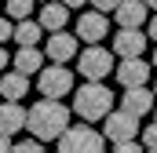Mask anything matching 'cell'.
Returning <instances> with one entry per match:
<instances>
[{"label":"cell","mask_w":157,"mask_h":153,"mask_svg":"<svg viewBox=\"0 0 157 153\" xmlns=\"http://www.w3.org/2000/svg\"><path fill=\"white\" fill-rule=\"evenodd\" d=\"M84 44H102V37L110 33V22H106V11H99V7H91V11H84L77 18V29H73Z\"/></svg>","instance_id":"obj_9"},{"label":"cell","mask_w":157,"mask_h":153,"mask_svg":"<svg viewBox=\"0 0 157 153\" xmlns=\"http://www.w3.org/2000/svg\"><path fill=\"white\" fill-rule=\"evenodd\" d=\"M77 51H80V37H77V33H66V29L48 33V44H44L48 62H73Z\"/></svg>","instance_id":"obj_7"},{"label":"cell","mask_w":157,"mask_h":153,"mask_svg":"<svg viewBox=\"0 0 157 153\" xmlns=\"http://www.w3.org/2000/svg\"><path fill=\"white\" fill-rule=\"evenodd\" d=\"M143 117L128 113V110H110V113L102 117V135L110 139V142H121V139H139V131H143V124H139Z\"/></svg>","instance_id":"obj_6"},{"label":"cell","mask_w":157,"mask_h":153,"mask_svg":"<svg viewBox=\"0 0 157 153\" xmlns=\"http://www.w3.org/2000/svg\"><path fill=\"white\" fill-rule=\"evenodd\" d=\"M37 91L48 99H62V95H73V69L66 62H51L37 73Z\"/></svg>","instance_id":"obj_5"},{"label":"cell","mask_w":157,"mask_h":153,"mask_svg":"<svg viewBox=\"0 0 157 153\" xmlns=\"http://www.w3.org/2000/svg\"><path fill=\"white\" fill-rule=\"evenodd\" d=\"M146 15H150V4H146V0H121L117 11H113L117 26H143Z\"/></svg>","instance_id":"obj_16"},{"label":"cell","mask_w":157,"mask_h":153,"mask_svg":"<svg viewBox=\"0 0 157 153\" xmlns=\"http://www.w3.org/2000/svg\"><path fill=\"white\" fill-rule=\"evenodd\" d=\"M11 146H15V142H11V135H7V131H0V153H7Z\"/></svg>","instance_id":"obj_23"},{"label":"cell","mask_w":157,"mask_h":153,"mask_svg":"<svg viewBox=\"0 0 157 153\" xmlns=\"http://www.w3.org/2000/svg\"><path fill=\"white\" fill-rule=\"evenodd\" d=\"M146 4H150V7H157V0H146Z\"/></svg>","instance_id":"obj_27"},{"label":"cell","mask_w":157,"mask_h":153,"mask_svg":"<svg viewBox=\"0 0 157 153\" xmlns=\"http://www.w3.org/2000/svg\"><path fill=\"white\" fill-rule=\"evenodd\" d=\"M70 4H62V0H44L40 4V26L48 29V33H55V29H66V22H70Z\"/></svg>","instance_id":"obj_14"},{"label":"cell","mask_w":157,"mask_h":153,"mask_svg":"<svg viewBox=\"0 0 157 153\" xmlns=\"http://www.w3.org/2000/svg\"><path fill=\"white\" fill-rule=\"evenodd\" d=\"M139 139H143V146H146V150H157V120H154V124H143Z\"/></svg>","instance_id":"obj_19"},{"label":"cell","mask_w":157,"mask_h":153,"mask_svg":"<svg viewBox=\"0 0 157 153\" xmlns=\"http://www.w3.org/2000/svg\"><path fill=\"white\" fill-rule=\"evenodd\" d=\"M80 120H88V124H95V120H102V117L113 110V91L102 84V80H84L77 91H73V106H70Z\"/></svg>","instance_id":"obj_2"},{"label":"cell","mask_w":157,"mask_h":153,"mask_svg":"<svg viewBox=\"0 0 157 153\" xmlns=\"http://www.w3.org/2000/svg\"><path fill=\"white\" fill-rule=\"evenodd\" d=\"M37 4L40 0H4V15H11V18L18 22V18H29Z\"/></svg>","instance_id":"obj_18"},{"label":"cell","mask_w":157,"mask_h":153,"mask_svg":"<svg viewBox=\"0 0 157 153\" xmlns=\"http://www.w3.org/2000/svg\"><path fill=\"white\" fill-rule=\"evenodd\" d=\"M77 73L84 80H106L113 73V51L102 44H88L84 51H77Z\"/></svg>","instance_id":"obj_4"},{"label":"cell","mask_w":157,"mask_h":153,"mask_svg":"<svg viewBox=\"0 0 157 153\" xmlns=\"http://www.w3.org/2000/svg\"><path fill=\"white\" fill-rule=\"evenodd\" d=\"M48 29L40 26V18H18L15 22V44H37Z\"/></svg>","instance_id":"obj_17"},{"label":"cell","mask_w":157,"mask_h":153,"mask_svg":"<svg viewBox=\"0 0 157 153\" xmlns=\"http://www.w3.org/2000/svg\"><path fill=\"white\" fill-rule=\"evenodd\" d=\"M146 33H150V40H154V44H157V15H154V18H150V26H146Z\"/></svg>","instance_id":"obj_24"},{"label":"cell","mask_w":157,"mask_h":153,"mask_svg":"<svg viewBox=\"0 0 157 153\" xmlns=\"http://www.w3.org/2000/svg\"><path fill=\"white\" fill-rule=\"evenodd\" d=\"M15 40V18L11 15H0V44Z\"/></svg>","instance_id":"obj_20"},{"label":"cell","mask_w":157,"mask_h":153,"mask_svg":"<svg viewBox=\"0 0 157 153\" xmlns=\"http://www.w3.org/2000/svg\"><path fill=\"white\" fill-rule=\"evenodd\" d=\"M154 106H157V91L146 88V84H139V88H124V95H121V110H128V113H135V117L154 113Z\"/></svg>","instance_id":"obj_11"},{"label":"cell","mask_w":157,"mask_h":153,"mask_svg":"<svg viewBox=\"0 0 157 153\" xmlns=\"http://www.w3.org/2000/svg\"><path fill=\"white\" fill-rule=\"evenodd\" d=\"M44 62H48V55L40 51L37 44H18V51L11 55V66L22 69V73H29V76H37L44 69Z\"/></svg>","instance_id":"obj_13"},{"label":"cell","mask_w":157,"mask_h":153,"mask_svg":"<svg viewBox=\"0 0 157 153\" xmlns=\"http://www.w3.org/2000/svg\"><path fill=\"white\" fill-rule=\"evenodd\" d=\"M117 4H121V0H91V7H99V11H106V15L117 11Z\"/></svg>","instance_id":"obj_21"},{"label":"cell","mask_w":157,"mask_h":153,"mask_svg":"<svg viewBox=\"0 0 157 153\" xmlns=\"http://www.w3.org/2000/svg\"><path fill=\"white\" fill-rule=\"evenodd\" d=\"M0 95L4 99H11V102H22L26 95H29V73H22V69H4L0 73Z\"/></svg>","instance_id":"obj_12"},{"label":"cell","mask_w":157,"mask_h":153,"mask_svg":"<svg viewBox=\"0 0 157 153\" xmlns=\"http://www.w3.org/2000/svg\"><path fill=\"white\" fill-rule=\"evenodd\" d=\"M40 4H44V0H40Z\"/></svg>","instance_id":"obj_31"},{"label":"cell","mask_w":157,"mask_h":153,"mask_svg":"<svg viewBox=\"0 0 157 153\" xmlns=\"http://www.w3.org/2000/svg\"><path fill=\"white\" fill-rule=\"evenodd\" d=\"M154 120H157V106H154Z\"/></svg>","instance_id":"obj_28"},{"label":"cell","mask_w":157,"mask_h":153,"mask_svg":"<svg viewBox=\"0 0 157 153\" xmlns=\"http://www.w3.org/2000/svg\"><path fill=\"white\" fill-rule=\"evenodd\" d=\"M150 33H143V26H121L117 37H113V55L117 58H132V55H143Z\"/></svg>","instance_id":"obj_10"},{"label":"cell","mask_w":157,"mask_h":153,"mask_svg":"<svg viewBox=\"0 0 157 153\" xmlns=\"http://www.w3.org/2000/svg\"><path fill=\"white\" fill-rule=\"evenodd\" d=\"M0 11H4V0H0Z\"/></svg>","instance_id":"obj_29"},{"label":"cell","mask_w":157,"mask_h":153,"mask_svg":"<svg viewBox=\"0 0 157 153\" xmlns=\"http://www.w3.org/2000/svg\"><path fill=\"white\" fill-rule=\"evenodd\" d=\"M70 113H73V110H66L62 99H48V95H40L37 102L29 106L26 131H33V135L44 139V142H55V139L70 128Z\"/></svg>","instance_id":"obj_1"},{"label":"cell","mask_w":157,"mask_h":153,"mask_svg":"<svg viewBox=\"0 0 157 153\" xmlns=\"http://www.w3.org/2000/svg\"><path fill=\"white\" fill-rule=\"evenodd\" d=\"M154 73V62H143V55H132V58H121L113 76H117L121 88H139V84H146Z\"/></svg>","instance_id":"obj_8"},{"label":"cell","mask_w":157,"mask_h":153,"mask_svg":"<svg viewBox=\"0 0 157 153\" xmlns=\"http://www.w3.org/2000/svg\"><path fill=\"white\" fill-rule=\"evenodd\" d=\"M55 142H59V150H62V153H99L110 139L99 135L95 128H88V120H84V124H70Z\"/></svg>","instance_id":"obj_3"},{"label":"cell","mask_w":157,"mask_h":153,"mask_svg":"<svg viewBox=\"0 0 157 153\" xmlns=\"http://www.w3.org/2000/svg\"><path fill=\"white\" fill-rule=\"evenodd\" d=\"M150 62H154V69H157V47H154V58H150Z\"/></svg>","instance_id":"obj_26"},{"label":"cell","mask_w":157,"mask_h":153,"mask_svg":"<svg viewBox=\"0 0 157 153\" xmlns=\"http://www.w3.org/2000/svg\"><path fill=\"white\" fill-rule=\"evenodd\" d=\"M62 4H70V7H84V4H91V0H62Z\"/></svg>","instance_id":"obj_25"},{"label":"cell","mask_w":157,"mask_h":153,"mask_svg":"<svg viewBox=\"0 0 157 153\" xmlns=\"http://www.w3.org/2000/svg\"><path fill=\"white\" fill-rule=\"evenodd\" d=\"M4 69H11V55H7L4 44H0V73H4Z\"/></svg>","instance_id":"obj_22"},{"label":"cell","mask_w":157,"mask_h":153,"mask_svg":"<svg viewBox=\"0 0 157 153\" xmlns=\"http://www.w3.org/2000/svg\"><path fill=\"white\" fill-rule=\"evenodd\" d=\"M154 91H157V80H154Z\"/></svg>","instance_id":"obj_30"},{"label":"cell","mask_w":157,"mask_h":153,"mask_svg":"<svg viewBox=\"0 0 157 153\" xmlns=\"http://www.w3.org/2000/svg\"><path fill=\"white\" fill-rule=\"evenodd\" d=\"M26 117H29V110H22V102L4 99V102H0V131H7V135L15 139L18 131H26Z\"/></svg>","instance_id":"obj_15"}]
</instances>
